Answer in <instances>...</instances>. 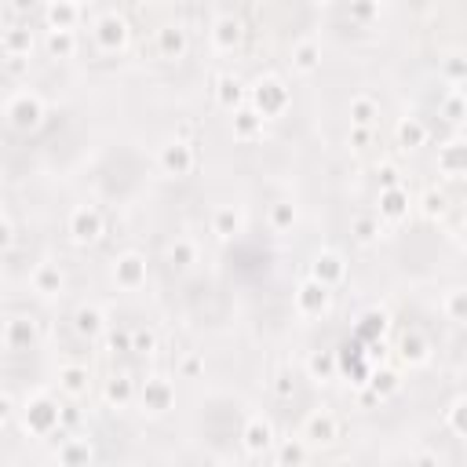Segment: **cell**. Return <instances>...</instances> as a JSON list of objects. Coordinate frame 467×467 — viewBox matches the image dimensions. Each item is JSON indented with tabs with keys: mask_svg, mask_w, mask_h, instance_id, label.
<instances>
[{
	"mask_svg": "<svg viewBox=\"0 0 467 467\" xmlns=\"http://www.w3.org/2000/svg\"><path fill=\"white\" fill-rule=\"evenodd\" d=\"M306 456H310V445L303 441V434L277 438L274 445V467H306Z\"/></svg>",
	"mask_w": 467,
	"mask_h": 467,
	"instance_id": "f546056e",
	"label": "cell"
},
{
	"mask_svg": "<svg viewBox=\"0 0 467 467\" xmlns=\"http://www.w3.org/2000/svg\"><path fill=\"white\" fill-rule=\"evenodd\" d=\"M241 449L248 452V456H263V452H270L274 445H277V431H274V420L270 416H263V412H252L244 423H241Z\"/></svg>",
	"mask_w": 467,
	"mask_h": 467,
	"instance_id": "7c38bea8",
	"label": "cell"
},
{
	"mask_svg": "<svg viewBox=\"0 0 467 467\" xmlns=\"http://www.w3.org/2000/svg\"><path fill=\"white\" fill-rule=\"evenodd\" d=\"M445 427H449L456 438H467V394H456V398L445 405Z\"/></svg>",
	"mask_w": 467,
	"mask_h": 467,
	"instance_id": "ee69618b",
	"label": "cell"
},
{
	"mask_svg": "<svg viewBox=\"0 0 467 467\" xmlns=\"http://www.w3.org/2000/svg\"><path fill=\"white\" fill-rule=\"evenodd\" d=\"M412 208H416V201H412V193H409L405 186H394V190H379V197H376V215L383 219V226H387V223H390V226L405 223Z\"/></svg>",
	"mask_w": 467,
	"mask_h": 467,
	"instance_id": "e0dca14e",
	"label": "cell"
},
{
	"mask_svg": "<svg viewBox=\"0 0 467 467\" xmlns=\"http://www.w3.org/2000/svg\"><path fill=\"white\" fill-rule=\"evenodd\" d=\"M146 274H150L146 255H142V252H135V248L120 252V255L109 263V281H113L120 292H139V288L146 285Z\"/></svg>",
	"mask_w": 467,
	"mask_h": 467,
	"instance_id": "30bf717a",
	"label": "cell"
},
{
	"mask_svg": "<svg viewBox=\"0 0 467 467\" xmlns=\"http://www.w3.org/2000/svg\"><path fill=\"white\" fill-rule=\"evenodd\" d=\"M91 460H95V445L84 434H69L55 445V463L58 467H91Z\"/></svg>",
	"mask_w": 467,
	"mask_h": 467,
	"instance_id": "603a6c76",
	"label": "cell"
},
{
	"mask_svg": "<svg viewBox=\"0 0 467 467\" xmlns=\"http://www.w3.org/2000/svg\"><path fill=\"white\" fill-rule=\"evenodd\" d=\"M55 383H58V390H62L69 401H80V398H88V390H91V368L80 365V361H69V365H62V368L55 372Z\"/></svg>",
	"mask_w": 467,
	"mask_h": 467,
	"instance_id": "cb8c5ba5",
	"label": "cell"
},
{
	"mask_svg": "<svg viewBox=\"0 0 467 467\" xmlns=\"http://www.w3.org/2000/svg\"><path fill=\"white\" fill-rule=\"evenodd\" d=\"M175 372H179V379H201L204 376V354H197V350L182 354L179 365H175Z\"/></svg>",
	"mask_w": 467,
	"mask_h": 467,
	"instance_id": "bcb514c9",
	"label": "cell"
},
{
	"mask_svg": "<svg viewBox=\"0 0 467 467\" xmlns=\"http://www.w3.org/2000/svg\"><path fill=\"white\" fill-rule=\"evenodd\" d=\"M456 241H460V244H463V248H467V219H463V223H460V230H456Z\"/></svg>",
	"mask_w": 467,
	"mask_h": 467,
	"instance_id": "6f0895ef",
	"label": "cell"
},
{
	"mask_svg": "<svg viewBox=\"0 0 467 467\" xmlns=\"http://www.w3.org/2000/svg\"><path fill=\"white\" fill-rule=\"evenodd\" d=\"M241 230H244V212H241L237 204H219V208H212L208 234H212L219 244L237 241V237H241Z\"/></svg>",
	"mask_w": 467,
	"mask_h": 467,
	"instance_id": "d6986e66",
	"label": "cell"
},
{
	"mask_svg": "<svg viewBox=\"0 0 467 467\" xmlns=\"http://www.w3.org/2000/svg\"><path fill=\"white\" fill-rule=\"evenodd\" d=\"M88 29H91L95 47L106 51V55L124 51L131 44V22H128V15L120 7H99V11H91V26Z\"/></svg>",
	"mask_w": 467,
	"mask_h": 467,
	"instance_id": "7a4b0ae2",
	"label": "cell"
},
{
	"mask_svg": "<svg viewBox=\"0 0 467 467\" xmlns=\"http://www.w3.org/2000/svg\"><path fill=\"white\" fill-rule=\"evenodd\" d=\"M102 339L109 354H131V328H109Z\"/></svg>",
	"mask_w": 467,
	"mask_h": 467,
	"instance_id": "681fc988",
	"label": "cell"
},
{
	"mask_svg": "<svg viewBox=\"0 0 467 467\" xmlns=\"http://www.w3.org/2000/svg\"><path fill=\"white\" fill-rule=\"evenodd\" d=\"M390 328V314L383 310V306H372V310H365L361 317H358V336L361 339H368V343H376V339H383V332Z\"/></svg>",
	"mask_w": 467,
	"mask_h": 467,
	"instance_id": "f35d334b",
	"label": "cell"
},
{
	"mask_svg": "<svg viewBox=\"0 0 467 467\" xmlns=\"http://www.w3.org/2000/svg\"><path fill=\"white\" fill-rule=\"evenodd\" d=\"M66 234H69V241L80 244V248L102 241V234H106V215H102V208H99V204H88V201H84V204H73L69 215H66Z\"/></svg>",
	"mask_w": 467,
	"mask_h": 467,
	"instance_id": "8992f818",
	"label": "cell"
},
{
	"mask_svg": "<svg viewBox=\"0 0 467 467\" xmlns=\"http://www.w3.org/2000/svg\"><path fill=\"white\" fill-rule=\"evenodd\" d=\"M306 376L317 379V383H328L339 376V354L336 350H314L306 358Z\"/></svg>",
	"mask_w": 467,
	"mask_h": 467,
	"instance_id": "d590c367",
	"label": "cell"
},
{
	"mask_svg": "<svg viewBox=\"0 0 467 467\" xmlns=\"http://www.w3.org/2000/svg\"><path fill=\"white\" fill-rule=\"evenodd\" d=\"M303 441L310 445V449H328V445H336V438H339V420H336V412L332 409H310L306 416H303Z\"/></svg>",
	"mask_w": 467,
	"mask_h": 467,
	"instance_id": "8fae6325",
	"label": "cell"
},
{
	"mask_svg": "<svg viewBox=\"0 0 467 467\" xmlns=\"http://www.w3.org/2000/svg\"><path fill=\"white\" fill-rule=\"evenodd\" d=\"M306 277H314V281H321L325 288L336 292V288L347 281V255L336 252V248H317V252L310 255V270H306Z\"/></svg>",
	"mask_w": 467,
	"mask_h": 467,
	"instance_id": "4fadbf2b",
	"label": "cell"
},
{
	"mask_svg": "<svg viewBox=\"0 0 467 467\" xmlns=\"http://www.w3.org/2000/svg\"><path fill=\"white\" fill-rule=\"evenodd\" d=\"M398 390H401V372H398V368H390V365L372 368V379H368V394H372V398L387 401V398H394Z\"/></svg>",
	"mask_w": 467,
	"mask_h": 467,
	"instance_id": "8d00e7d4",
	"label": "cell"
},
{
	"mask_svg": "<svg viewBox=\"0 0 467 467\" xmlns=\"http://www.w3.org/2000/svg\"><path fill=\"white\" fill-rule=\"evenodd\" d=\"M131 401H139V383L131 379V372H113L109 379H102V405L120 412Z\"/></svg>",
	"mask_w": 467,
	"mask_h": 467,
	"instance_id": "44dd1931",
	"label": "cell"
},
{
	"mask_svg": "<svg viewBox=\"0 0 467 467\" xmlns=\"http://www.w3.org/2000/svg\"><path fill=\"white\" fill-rule=\"evenodd\" d=\"M296 223H299V208H296L292 201H274V204L266 208V226H270L274 234H292Z\"/></svg>",
	"mask_w": 467,
	"mask_h": 467,
	"instance_id": "74e56055",
	"label": "cell"
},
{
	"mask_svg": "<svg viewBox=\"0 0 467 467\" xmlns=\"http://www.w3.org/2000/svg\"><path fill=\"white\" fill-rule=\"evenodd\" d=\"M157 168H161V175H168V179H186V175H193V171H197V146H193V139H179V135L164 139L161 150H157Z\"/></svg>",
	"mask_w": 467,
	"mask_h": 467,
	"instance_id": "5b68a950",
	"label": "cell"
},
{
	"mask_svg": "<svg viewBox=\"0 0 467 467\" xmlns=\"http://www.w3.org/2000/svg\"><path fill=\"white\" fill-rule=\"evenodd\" d=\"M244 18L234 11V7H219L215 18H212V29H208V40L219 55H234L241 44H244Z\"/></svg>",
	"mask_w": 467,
	"mask_h": 467,
	"instance_id": "ba28073f",
	"label": "cell"
},
{
	"mask_svg": "<svg viewBox=\"0 0 467 467\" xmlns=\"http://www.w3.org/2000/svg\"><path fill=\"white\" fill-rule=\"evenodd\" d=\"M164 259H168V266H171V270H190V266L201 259V248H197V241H193V237L179 234V237H171V241H168Z\"/></svg>",
	"mask_w": 467,
	"mask_h": 467,
	"instance_id": "1f68e13d",
	"label": "cell"
},
{
	"mask_svg": "<svg viewBox=\"0 0 467 467\" xmlns=\"http://www.w3.org/2000/svg\"><path fill=\"white\" fill-rule=\"evenodd\" d=\"M347 15H350L358 26H368V22H376V18L383 15V7H379L376 0H365V4H350V7H347Z\"/></svg>",
	"mask_w": 467,
	"mask_h": 467,
	"instance_id": "c3c4849f",
	"label": "cell"
},
{
	"mask_svg": "<svg viewBox=\"0 0 467 467\" xmlns=\"http://www.w3.org/2000/svg\"><path fill=\"white\" fill-rule=\"evenodd\" d=\"M332 303H336V292L325 288V285L314 281V277H303V281L296 285V292H292V306H296V314L306 317V321L325 317V314L332 310Z\"/></svg>",
	"mask_w": 467,
	"mask_h": 467,
	"instance_id": "52a82bcc",
	"label": "cell"
},
{
	"mask_svg": "<svg viewBox=\"0 0 467 467\" xmlns=\"http://www.w3.org/2000/svg\"><path fill=\"white\" fill-rule=\"evenodd\" d=\"M270 390H274V398H277V401H292V398H296V376H292L288 368L274 372V379H270Z\"/></svg>",
	"mask_w": 467,
	"mask_h": 467,
	"instance_id": "7dc6e473",
	"label": "cell"
},
{
	"mask_svg": "<svg viewBox=\"0 0 467 467\" xmlns=\"http://www.w3.org/2000/svg\"><path fill=\"white\" fill-rule=\"evenodd\" d=\"M434 168H438L445 179L467 175V139H449V142H441L438 153H434Z\"/></svg>",
	"mask_w": 467,
	"mask_h": 467,
	"instance_id": "d4e9b609",
	"label": "cell"
},
{
	"mask_svg": "<svg viewBox=\"0 0 467 467\" xmlns=\"http://www.w3.org/2000/svg\"><path fill=\"white\" fill-rule=\"evenodd\" d=\"M18 409H15V394L11 390H4L0 394V416H4V423H11V416H15Z\"/></svg>",
	"mask_w": 467,
	"mask_h": 467,
	"instance_id": "11a10c76",
	"label": "cell"
},
{
	"mask_svg": "<svg viewBox=\"0 0 467 467\" xmlns=\"http://www.w3.org/2000/svg\"><path fill=\"white\" fill-rule=\"evenodd\" d=\"M441 314L456 325H467V285H456L441 296Z\"/></svg>",
	"mask_w": 467,
	"mask_h": 467,
	"instance_id": "60d3db41",
	"label": "cell"
},
{
	"mask_svg": "<svg viewBox=\"0 0 467 467\" xmlns=\"http://www.w3.org/2000/svg\"><path fill=\"white\" fill-rule=\"evenodd\" d=\"M29 292L40 296V299H58L66 292V270L58 263H51V259L36 263L29 270Z\"/></svg>",
	"mask_w": 467,
	"mask_h": 467,
	"instance_id": "2e32d148",
	"label": "cell"
},
{
	"mask_svg": "<svg viewBox=\"0 0 467 467\" xmlns=\"http://www.w3.org/2000/svg\"><path fill=\"white\" fill-rule=\"evenodd\" d=\"M376 182H379V190L405 186V182H401V171H398V164H394V161H383V164L376 168Z\"/></svg>",
	"mask_w": 467,
	"mask_h": 467,
	"instance_id": "816d5d0a",
	"label": "cell"
},
{
	"mask_svg": "<svg viewBox=\"0 0 467 467\" xmlns=\"http://www.w3.org/2000/svg\"><path fill=\"white\" fill-rule=\"evenodd\" d=\"M347 117H350V128H376V124H379V99L368 95V91L350 95Z\"/></svg>",
	"mask_w": 467,
	"mask_h": 467,
	"instance_id": "f1b7e54d",
	"label": "cell"
},
{
	"mask_svg": "<svg viewBox=\"0 0 467 467\" xmlns=\"http://www.w3.org/2000/svg\"><path fill=\"white\" fill-rule=\"evenodd\" d=\"M153 44H157V55H161V58H168V62L186 58V51H190V29H186V22H179V18H175V22L157 26Z\"/></svg>",
	"mask_w": 467,
	"mask_h": 467,
	"instance_id": "9a60e30c",
	"label": "cell"
},
{
	"mask_svg": "<svg viewBox=\"0 0 467 467\" xmlns=\"http://www.w3.org/2000/svg\"><path fill=\"white\" fill-rule=\"evenodd\" d=\"M33 47H36V40H33V29L26 22H7L0 29V51H4V58L26 62L33 55Z\"/></svg>",
	"mask_w": 467,
	"mask_h": 467,
	"instance_id": "ac0fdd59",
	"label": "cell"
},
{
	"mask_svg": "<svg viewBox=\"0 0 467 467\" xmlns=\"http://www.w3.org/2000/svg\"><path fill=\"white\" fill-rule=\"evenodd\" d=\"M383 234H387V226H383V219H379L376 212H358V215L350 219V237H354L358 244H376Z\"/></svg>",
	"mask_w": 467,
	"mask_h": 467,
	"instance_id": "836d02e7",
	"label": "cell"
},
{
	"mask_svg": "<svg viewBox=\"0 0 467 467\" xmlns=\"http://www.w3.org/2000/svg\"><path fill=\"white\" fill-rule=\"evenodd\" d=\"M139 409L150 416H164L168 409H175V383L164 372H150L139 383Z\"/></svg>",
	"mask_w": 467,
	"mask_h": 467,
	"instance_id": "9c48e42d",
	"label": "cell"
},
{
	"mask_svg": "<svg viewBox=\"0 0 467 467\" xmlns=\"http://www.w3.org/2000/svg\"><path fill=\"white\" fill-rule=\"evenodd\" d=\"M80 423V412L73 409V405H62V431H69V427H77Z\"/></svg>",
	"mask_w": 467,
	"mask_h": 467,
	"instance_id": "9f6ffc18",
	"label": "cell"
},
{
	"mask_svg": "<svg viewBox=\"0 0 467 467\" xmlns=\"http://www.w3.org/2000/svg\"><path fill=\"white\" fill-rule=\"evenodd\" d=\"M398 354L405 365H427L431 361V339L420 328H409L398 336Z\"/></svg>",
	"mask_w": 467,
	"mask_h": 467,
	"instance_id": "4dcf8cb0",
	"label": "cell"
},
{
	"mask_svg": "<svg viewBox=\"0 0 467 467\" xmlns=\"http://www.w3.org/2000/svg\"><path fill=\"white\" fill-rule=\"evenodd\" d=\"M15 241H18V226H15L11 208H4V212H0V248H4V252H11V248H15Z\"/></svg>",
	"mask_w": 467,
	"mask_h": 467,
	"instance_id": "f907efd6",
	"label": "cell"
},
{
	"mask_svg": "<svg viewBox=\"0 0 467 467\" xmlns=\"http://www.w3.org/2000/svg\"><path fill=\"white\" fill-rule=\"evenodd\" d=\"M288 66L296 69V73H314L317 66H321V44L314 40V36H299V40H292V47H288Z\"/></svg>",
	"mask_w": 467,
	"mask_h": 467,
	"instance_id": "83f0119b",
	"label": "cell"
},
{
	"mask_svg": "<svg viewBox=\"0 0 467 467\" xmlns=\"http://www.w3.org/2000/svg\"><path fill=\"white\" fill-rule=\"evenodd\" d=\"M248 106H252L263 120H274V117H281V113L292 106V88H288L277 73H259V77L248 84Z\"/></svg>",
	"mask_w": 467,
	"mask_h": 467,
	"instance_id": "3957f363",
	"label": "cell"
},
{
	"mask_svg": "<svg viewBox=\"0 0 467 467\" xmlns=\"http://www.w3.org/2000/svg\"><path fill=\"white\" fill-rule=\"evenodd\" d=\"M372 139H376V128H350L347 131V146L350 150H368Z\"/></svg>",
	"mask_w": 467,
	"mask_h": 467,
	"instance_id": "f5cc1de1",
	"label": "cell"
},
{
	"mask_svg": "<svg viewBox=\"0 0 467 467\" xmlns=\"http://www.w3.org/2000/svg\"><path fill=\"white\" fill-rule=\"evenodd\" d=\"M438 113H441L445 124H467V91L449 88L441 95V102H438Z\"/></svg>",
	"mask_w": 467,
	"mask_h": 467,
	"instance_id": "ab89813d",
	"label": "cell"
},
{
	"mask_svg": "<svg viewBox=\"0 0 467 467\" xmlns=\"http://www.w3.org/2000/svg\"><path fill=\"white\" fill-rule=\"evenodd\" d=\"M441 80H445L449 88L467 84V55H463V51H449V55L441 58Z\"/></svg>",
	"mask_w": 467,
	"mask_h": 467,
	"instance_id": "7bdbcfd3",
	"label": "cell"
},
{
	"mask_svg": "<svg viewBox=\"0 0 467 467\" xmlns=\"http://www.w3.org/2000/svg\"><path fill=\"white\" fill-rule=\"evenodd\" d=\"M420 215L423 219H431V223H438L445 212H449V193L445 190H438V186H431V190H423V197H420Z\"/></svg>",
	"mask_w": 467,
	"mask_h": 467,
	"instance_id": "b9f144b4",
	"label": "cell"
},
{
	"mask_svg": "<svg viewBox=\"0 0 467 467\" xmlns=\"http://www.w3.org/2000/svg\"><path fill=\"white\" fill-rule=\"evenodd\" d=\"M47 117V102L36 88H18L4 99V120L15 128V131H36Z\"/></svg>",
	"mask_w": 467,
	"mask_h": 467,
	"instance_id": "277c9868",
	"label": "cell"
},
{
	"mask_svg": "<svg viewBox=\"0 0 467 467\" xmlns=\"http://www.w3.org/2000/svg\"><path fill=\"white\" fill-rule=\"evenodd\" d=\"M40 336V321L33 314H7L0 325V343L4 350H29Z\"/></svg>",
	"mask_w": 467,
	"mask_h": 467,
	"instance_id": "5bb4252c",
	"label": "cell"
},
{
	"mask_svg": "<svg viewBox=\"0 0 467 467\" xmlns=\"http://www.w3.org/2000/svg\"><path fill=\"white\" fill-rule=\"evenodd\" d=\"M263 117L252 109V106H244V109H237V113H230V131H234V139L237 142H255L259 135H263Z\"/></svg>",
	"mask_w": 467,
	"mask_h": 467,
	"instance_id": "d6a6232c",
	"label": "cell"
},
{
	"mask_svg": "<svg viewBox=\"0 0 467 467\" xmlns=\"http://www.w3.org/2000/svg\"><path fill=\"white\" fill-rule=\"evenodd\" d=\"M412 467H441V456H438L434 449H420V452L412 456Z\"/></svg>",
	"mask_w": 467,
	"mask_h": 467,
	"instance_id": "db71d44e",
	"label": "cell"
},
{
	"mask_svg": "<svg viewBox=\"0 0 467 467\" xmlns=\"http://www.w3.org/2000/svg\"><path fill=\"white\" fill-rule=\"evenodd\" d=\"M131 354H142V358L157 354V332L150 325H135L131 328Z\"/></svg>",
	"mask_w": 467,
	"mask_h": 467,
	"instance_id": "f6af8a7d",
	"label": "cell"
},
{
	"mask_svg": "<svg viewBox=\"0 0 467 467\" xmlns=\"http://www.w3.org/2000/svg\"><path fill=\"white\" fill-rule=\"evenodd\" d=\"M44 51L51 58H73L80 51V36L66 29H44Z\"/></svg>",
	"mask_w": 467,
	"mask_h": 467,
	"instance_id": "e575fe53",
	"label": "cell"
},
{
	"mask_svg": "<svg viewBox=\"0 0 467 467\" xmlns=\"http://www.w3.org/2000/svg\"><path fill=\"white\" fill-rule=\"evenodd\" d=\"M394 139H398L401 150H420V146L431 142V128H427L423 117L405 113V117H398V124H394Z\"/></svg>",
	"mask_w": 467,
	"mask_h": 467,
	"instance_id": "4316f807",
	"label": "cell"
},
{
	"mask_svg": "<svg viewBox=\"0 0 467 467\" xmlns=\"http://www.w3.org/2000/svg\"><path fill=\"white\" fill-rule=\"evenodd\" d=\"M212 99H215L219 109L237 113V109L248 106V84L241 77H234V73H219L215 77V88H212Z\"/></svg>",
	"mask_w": 467,
	"mask_h": 467,
	"instance_id": "ffe728a7",
	"label": "cell"
},
{
	"mask_svg": "<svg viewBox=\"0 0 467 467\" xmlns=\"http://www.w3.org/2000/svg\"><path fill=\"white\" fill-rule=\"evenodd\" d=\"M84 18H88V7L84 4H73V0H51V4H44V26L47 29L77 33V26Z\"/></svg>",
	"mask_w": 467,
	"mask_h": 467,
	"instance_id": "7402d4cb",
	"label": "cell"
},
{
	"mask_svg": "<svg viewBox=\"0 0 467 467\" xmlns=\"http://www.w3.org/2000/svg\"><path fill=\"white\" fill-rule=\"evenodd\" d=\"M73 332L80 336V339H102L106 336V314H102V306L99 303H80L77 310H73Z\"/></svg>",
	"mask_w": 467,
	"mask_h": 467,
	"instance_id": "484cf974",
	"label": "cell"
},
{
	"mask_svg": "<svg viewBox=\"0 0 467 467\" xmlns=\"http://www.w3.org/2000/svg\"><path fill=\"white\" fill-rule=\"evenodd\" d=\"M62 405H66V401H58V398L47 394V390L29 394V398L22 401V409H18L22 431L33 434V438H47V434L62 431Z\"/></svg>",
	"mask_w": 467,
	"mask_h": 467,
	"instance_id": "6da1fadb",
	"label": "cell"
}]
</instances>
